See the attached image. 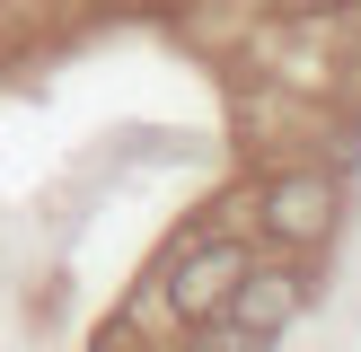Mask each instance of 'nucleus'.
I'll return each instance as SVG.
<instances>
[{"label": "nucleus", "mask_w": 361, "mask_h": 352, "mask_svg": "<svg viewBox=\"0 0 361 352\" xmlns=\"http://www.w3.org/2000/svg\"><path fill=\"white\" fill-rule=\"evenodd\" d=\"M309 291H317L309 264H300V256H274V264H247V273H238V291H229L221 317L247 334V344H282V334L300 326V308H309Z\"/></svg>", "instance_id": "2"}, {"label": "nucleus", "mask_w": 361, "mask_h": 352, "mask_svg": "<svg viewBox=\"0 0 361 352\" xmlns=\"http://www.w3.org/2000/svg\"><path fill=\"white\" fill-rule=\"evenodd\" d=\"M335 229H344V176H326V168H282L256 194V238L282 246V256H309Z\"/></svg>", "instance_id": "1"}, {"label": "nucleus", "mask_w": 361, "mask_h": 352, "mask_svg": "<svg viewBox=\"0 0 361 352\" xmlns=\"http://www.w3.org/2000/svg\"><path fill=\"white\" fill-rule=\"evenodd\" d=\"M194 352H212V344H194Z\"/></svg>", "instance_id": "5"}, {"label": "nucleus", "mask_w": 361, "mask_h": 352, "mask_svg": "<svg viewBox=\"0 0 361 352\" xmlns=\"http://www.w3.org/2000/svg\"><path fill=\"white\" fill-rule=\"evenodd\" d=\"M291 9H309V18H317V9H353V0H291Z\"/></svg>", "instance_id": "4"}, {"label": "nucleus", "mask_w": 361, "mask_h": 352, "mask_svg": "<svg viewBox=\"0 0 361 352\" xmlns=\"http://www.w3.org/2000/svg\"><path fill=\"white\" fill-rule=\"evenodd\" d=\"M247 264H256V246H247V238H194L185 256L168 264V282H159V291H168V308L185 317V326H212V317L229 308V291H238Z\"/></svg>", "instance_id": "3"}]
</instances>
